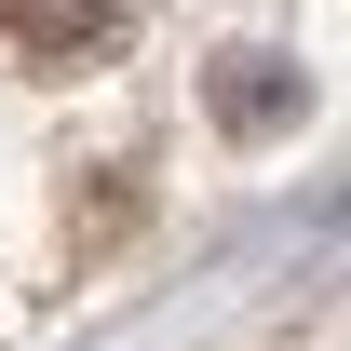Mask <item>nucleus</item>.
I'll use <instances>...</instances> for the list:
<instances>
[{
    "label": "nucleus",
    "mask_w": 351,
    "mask_h": 351,
    "mask_svg": "<svg viewBox=\"0 0 351 351\" xmlns=\"http://www.w3.org/2000/svg\"><path fill=\"white\" fill-rule=\"evenodd\" d=\"M217 122L230 135H284L298 122V68L284 54H217Z\"/></svg>",
    "instance_id": "f257e3e1"
},
{
    "label": "nucleus",
    "mask_w": 351,
    "mask_h": 351,
    "mask_svg": "<svg viewBox=\"0 0 351 351\" xmlns=\"http://www.w3.org/2000/svg\"><path fill=\"white\" fill-rule=\"evenodd\" d=\"M122 27V0H0V41H27V54H82Z\"/></svg>",
    "instance_id": "f03ea898"
}]
</instances>
